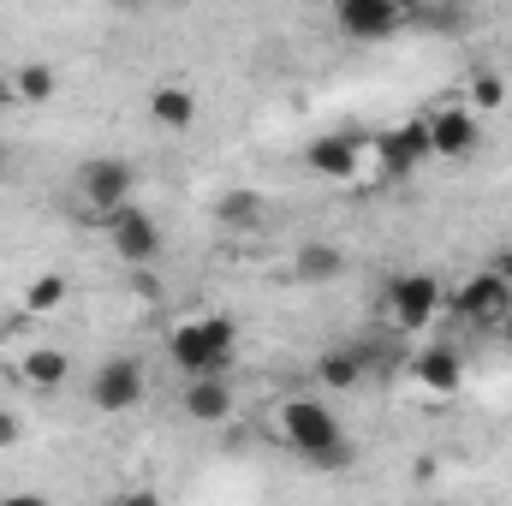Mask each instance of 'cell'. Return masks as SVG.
<instances>
[{"mask_svg": "<svg viewBox=\"0 0 512 506\" xmlns=\"http://www.w3.org/2000/svg\"><path fill=\"white\" fill-rule=\"evenodd\" d=\"M387 334H429L447 310H453V292H447V280L441 274H429V268H411V274H393L387 280Z\"/></svg>", "mask_w": 512, "mask_h": 506, "instance_id": "7a4b0ae2", "label": "cell"}, {"mask_svg": "<svg viewBox=\"0 0 512 506\" xmlns=\"http://www.w3.org/2000/svg\"><path fill=\"white\" fill-rule=\"evenodd\" d=\"M84 393H90V405L102 411V417H126L143 405V393H149V376H143V364L137 358H102L90 381H84Z\"/></svg>", "mask_w": 512, "mask_h": 506, "instance_id": "52a82bcc", "label": "cell"}, {"mask_svg": "<svg viewBox=\"0 0 512 506\" xmlns=\"http://www.w3.org/2000/svg\"><path fill=\"white\" fill-rule=\"evenodd\" d=\"M334 24L352 42H387V36H399L411 24V6H399V0H340Z\"/></svg>", "mask_w": 512, "mask_h": 506, "instance_id": "9c48e42d", "label": "cell"}, {"mask_svg": "<svg viewBox=\"0 0 512 506\" xmlns=\"http://www.w3.org/2000/svg\"><path fill=\"white\" fill-rule=\"evenodd\" d=\"M262 215H268V203H262L256 191H245V185H227V191H221V203H215V221H221V227H233V233H256V227H262Z\"/></svg>", "mask_w": 512, "mask_h": 506, "instance_id": "ac0fdd59", "label": "cell"}, {"mask_svg": "<svg viewBox=\"0 0 512 506\" xmlns=\"http://www.w3.org/2000/svg\"><path fill=\"white\" fill-rule=\"evenodd\" d=\"M114 506H161L155 489H126V495H114Z\"/></svg>", "mask_w": 512, "mask_h": 506, "instance_id": "603a6c76", "label": "cell"}, {"mask_svg": "<svg viewBox=\"0 0 512 506\" xmlns=\"http://www.w3.org/2000/svg\"><path fill=\"white\" fill-rule=\"evenodd\" d=\"M346 268H352V262H346V251H340L334 239H304V245L292 251V274H298L304 286H334Z\"/></svg>", "mask_w": 512, "mask_h": 506, "instance_id": "9a60e30c", "label": "cell"}, {"mask_svg": "<svg viewBox=\"0 0 512 506\" xmlns=\"http://www.w3.org/2000/svg\"><path fill=\"white\" fill-rule=\"evenodd\" d=\"M149 120L161 131H191L197 126V96L185 84H155L149 90Z\"/></svg>", "mask_w": 512, "mask_h": 506, "instance_id": "e0dca14e", "label": "cell"}, {"mask_svg": "<svg viewBox=\"0 0 512 506\" xmlns=\"http://www.w3.org/2000/svg\"><path fill=\"white\" fill-rule=\"evenodd\" d=\"M179 411H185L191 423H203V429H221V423H233V411H239L233 376H197V381H185V393H179Z\"/></svg>", "mask_w": 512, "mask_h": 506, "instance_id": "7c38bea8", "label": "cell"}, {"mask_svg": "<svg viewBox=\"0 0 512 506\" xmlns=\"http://www.w3.org/2000/svg\"><path fill=\"white\" fill-rule=\"evenodd\" d=\"M501 334H507V340H512V310H507V322H501Z\"/></svg>", "mask_w": 512, "mask_h": 506, "instance_id": "4316f807", "label": "cell"}, {"mask_svg": "<svg viewBox=\"0 0 512 506\" xmlns=\"http://www.w3.org/2000/svg\"><path fill=\"white\" fill-rule=\"evenodd\" d=\"M310 381H316L322 393H358V387L370 381V364H364L358 340H346V346H328V352L316 358V370H310Z\"/></svg>", "mask_w": 512, "mask_h": 506, "instance_id": "5bb4252c", "label": "cell"}, {"mask_svg": "<svg viewBox=\"0 0 512 506\" xmlns=\"http://www.w3.org/2000/svg\"><path fill=\"white\" fill-rule=\"evenodd\" d=\"M507 310H512V274H501V268H477L453 286V316L483 328V334H501Z\"/></svg>", "mask_w": 512, "mask_h": 506, "instance_id": "5b68a950", "label": "cell"}, {"mask_svg": "<svg viewBox=\"0 0 512 506\" xmlns=\"http://www.w3.org/2000/svg\"><path fill=\"white\" fill-rule=\"evenodd\" d=\"M72 191H78V203H84L96 221H108V215H120L126 203H137V167H131L126 155H90V161L72 173Z\"/></svg>", "mask_w": 512, "mask_h": 506, "instance_id": "277c9868", "label": "cell"}, {"mask_svg": "<svg viewBox=\"0 0 512 506\" xmlns=\"http://www.w3.org/2000/svg\"><path fill=\"white\" fill-rule=\"evenodd\" d=\"M405 376L417 381L429 399H447V393H459V381H465V352L447 346V340H429V346H417V352L405 358Z\"/></svg>", "mask_w": 512, "mask_h": 506, "instance_id": "8fae6325", "label": "cell"}, {"mask_svg": "<svg viewBox=\"0 0 512 506\" xmlns=\"http://www.w3.org/2000/svg\"><path fill=\"white\" fill-rule=\"evenodd\" d=\"M0 173H6V143H0Z\"/></svg>", "mask_w": 512, "mask_h": 506, "instance_id": "83f0119b", "label": "cell"}, {"mask_svg": "<svg viewBox=\"0 0 512 506\" xmlns=\"http://www.w3.org/2000/svg\"><path fill=\"white\" fill-rule=\"evenodd\" d=\"M233 352H239V322L233 316H185L167 334V358H173V370L185 381L227 376L233 370Z\"/></svg>", "mask_w": 512, "mask_h": 506, "instance_id": "6da1fadb", "label": "cell"}, {"mask_svg": "<svg viewBox=\"0 0 512 506\" xmlns=\"http://www.w3.org/2000/svg\"><path fill=\"white\" fill-rule=\"evenodd\" d=\"M6 102H18V96H12V78H0V108H6Z\"/></svg>", "mask_w": 512, "mask_h": 506, "instance_id": "484cf974", "label": "cell"}, {"mask_svg": "<svg viewBox=\"0 0 512 506\" xmlns=\"http://www.w3.org/2000/svg\"><path fill=\"white\" fill-rule=\"evenodd\" d=\"M423 126H429V155H441V161H471V155H477V143H483V120H477L465 102L435 108Z\"/></svg>", "mask_w": 512, "mask_h": 506, "instance_id": "30bf717a", "label": "cell"}, {"mask_svg": "<svg viewBox=\"0 0 512 506\" xmlns=\"http://www.w3.org/2000/svg\"><path fill=\"white\" fill-rule=\"evenodd\" d=\"M18 381L36 387V393H54V387L72 381V358H66L60 346H30V352L18 358Z\"/></svg>", "mask_w": 512, "mask_h": 506, "instance_id": "2e32d148", "label": "cell"}, {"mask_svg": "<svg viewBox=\"0 0 512 506\" xmlns=\"http://www.w3.org/2000/svg\"><path fill=\"white\" fill-rule=\"evenodd\" d=\"M66 304V274H36L30 286H24V310L30 316H54Z\"/></svg>", "mask_w": 512, "mask_h": 506, "instance_id": "ffe728a7", "label": "cell"}, {"mask_svg": "<svg viewBox=\"0 0 512 506\" xmlns=\"http://www.w3.org/2000/svg\"><path fill=\"white\" fill-rule=\"evenodd\" d=\"M507 102V84L495 78V72H477L471 78V114H489V108H501Z\"/></svg>", "mask_w": 512, "mask_h": 506, "instance_id": "44dd1931", "label": "cell"}, {"mask_svg": "<svg viewBox=\"0 0 512 506\" xmlns=\"http://www.w3.org/2000/svg\"><path fill=\"white\" fill-rule=\"evenodd\" d=\"M0 506H54V501H48V495H6Z\"/></svg>", "mask_w": 512, "mask_h": 506, "instance_id": "d4e9b609", "label": "cell"}, {"mask_svg": "<svg viewBox=\"0 0 512 506\" xmlns=\"http://www.w3.org/2000/svg\"><path fill=\"white\" fill-rule=\"evenodd\" d=\"M54 90H60V72H54V66H42V60H24V66L12 72V96H18L24 108H48V102H54Z\"/></svg>", "mask_w": 512, "mask_h": 506, "instance_id": "d6986e66", "label": "cell"}, {"mask_svg": "<svg viewBox=\"0 0 512 506\" xmlns=\"http://www.w3.org/2000/svg\"><path fill=\"white\" fill-rule=\"evenodd\" d=\"M102 233H108V251L120 256L126 268H137V274H149V268L161 262V251H167L161 221H155L143 203H126L120 215H108V221H102Z\"/></svg>", "mask_w": 512, "mask_h": 506, "instance_id": "8992f818", "label": "cell"}, {"mask_svg": "<svg viewBox=\"0 0 512 506\" xmlns=\"http://www.w3.org/2000/svg\"><path fill=\"white\" fill-rule=\"evenodd\" d=\"M364 155H370V137H352V131H322L304 143V167L328 185H352L364 173Z\"/></svg>", "mask_w": 512, "mask_h": 506, "instance_id": "ba28073f", "label": "cell"}, {"mask_svg": "<svg viewBox=\"0 0 512 506\" xmlns=\"http://www.w3.org/2000/svg\"><path fill=\"white\" fill-rule=\"evenodd\" d=\"M352 465H358V447H352V441H340V447L304 459V471H322V477H340V471H352Z\"/></svg>", "mask_w": 512, "mask_h": 506, "instance_id": "7402d4cb", "label": "cell"}, {"mask_svg": "<svg viewBox=\"0 0 512 506\" xmlns=\"http://www.w3.org/2000/svg\"><path fill=\"white\" fill-rule=\"evenodd\" d=\"M18 435H24V429H18V417H12V411H0V453H6V447H18Z\"/></svg>", "mask_w": 512, "mask_h": 506, "instance_id": "cb8c5ba5", "label": "cell"}, {"mask_svg": "<svg viewBox=\"0 0 512 506\" xmlns=\"http://www.w3.org/2000/svg\"><path fill=\"white\" fill-rule=\"evenodd\" d=\"M274 435L286 441V453H292L298 465L316 459V453H328V447H340V441H352L346 423H340V411H334L328 399H316V393H292V399L274 411Z\"/></svg>", "mask_w": 512, "mask_h": 506, "instance_id": "3957f363", "label": "cell"}, {"mask_svg": "<svg viewBox=\"0 0 512 506\" xmlns=\"http://www.w3.org/2000/svg\"><path fill=\"white\" fill-rule=\"evenodd\" d=\"M370 155L382 161V173H411V167H423L429 161V126L423 120H405V126H387L370 137Z\"/></svg>", "mask_w": 512, "mask_h": 506, "instance_id": "4fadbf2b", "label": "cell"}]
</instances>
